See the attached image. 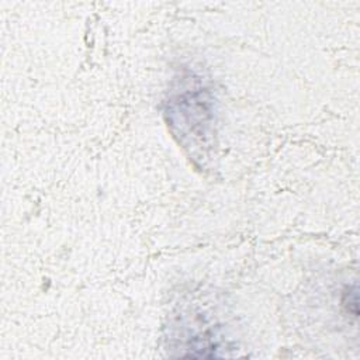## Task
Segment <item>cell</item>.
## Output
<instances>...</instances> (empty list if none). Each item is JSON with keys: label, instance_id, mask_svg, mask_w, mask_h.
<instances>
[{"label": "cell", "instance_id": "1", "mask_svg": "<svg viewBox=\"0 0 360 360\" xmlns=\"http://www.w3.org/2000/svg\"><path fill=\"white\" fill-rule=\"evenodd\" d=\"M165 115L173 136L190 150L191 158H202L212 146V96L201 77L190 75L180 79L177 89L166 101Z\"/></svg>", "mask_w": 360, "mask_h": 360}]
</instances>
